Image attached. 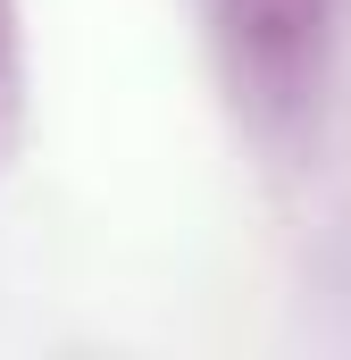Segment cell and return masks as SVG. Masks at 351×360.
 <instances>
[{"label":"cell","instance_id":"6da1fadb","mask_svg":"<svg viewBox=\"0 0 351 360\" xmlns=\"http://www.w3.org/2000/svg\"><path fill=\"white\" fill-rule=\"evenodd\" d=\"M218 42L234 101L260 126H293L318 109L335 42H343V0H218Z\"/></svg>","mask_w":351,"mask_h":360},{"label":"cell","instance_id":"7a4b0ae2","mask_svg":"<svg viewBox=\"0 0 351 360\" xmlns=\"http://www.w3.org/2000/svg\"><path fill=\"white\" fill-rule=\"evenodd\" d=\"M25 143V25H17V0H0V176Z\"/></svg>","mask_w":351,"mask_h":360}]
</instances>
